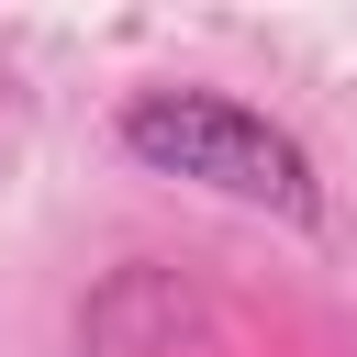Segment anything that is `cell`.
<instances>
[{
  "instance_id": "6da1fadb",
  "label": "cell",
  "mask_w": 357,
  "mask_h": 357,
  "mask_svg": "<svg viewBox=\"0 0 357 357\" xmlns=\"http://www.w3.org/2000/svg\"><path fill=\"white\" fill-rule=\"evenodd\" d=\"M112 134H123V156L156 167V178H201V190L257 201V212H290V223L324 212L301 134H279V123H268L257 100H234V89H134Z\"/></svg>"
}]
</instances>
